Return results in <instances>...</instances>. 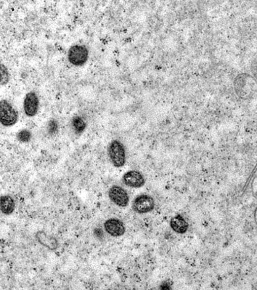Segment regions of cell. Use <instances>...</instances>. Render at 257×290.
<instances>
[{
  "label": "cell",
  "mask_w": 257,
  "mask_h": 290,
  "mask_svg": "<svg viewBox=\"0 0 257 290\" xmlns=\"http://www.w3.org/2000/svg\"><path fill=\"white\" fill-rule=\"evenodd\" d=\"M109 158L113 165L116 168L124 166L126 162L125 147L120 141L115 140L112 141L108 148Z\"/></svg>",
  "instance_id": "obj_1"
},
{
  "label": "cell",
  "mask_w": 257,
  "mask_h": 290,
  "mask_svg": "<svg viewBox=\"0 0 257 290\" xmlns=\"http://www.w3.org/2000/svg\"><path fill=\"white\" fill-rule=\"evenodd\" d=\"M19 115L8 101L0 100V123L5 127L13 126L18 121Z\"/></svg>",
  "instance_id": "obj_2"
},
{
  "label": "cell",
  "mask_w": 257,
  "mask_h": 290,
  "mask_svg": "<svg viewBox=\"0 0 257 290\" xmlns=\"http://www.w3.org/2000/svg\"><path fill=\"white\" fill-rule=\"evenodd\" d=\"M89 51L86 47L75 45L69 50L68 57L70 63L74 66H81L88 59Z\"/></svg>",
  "instance_id": "obj_3"
},
{
  "label": "cell",
  "mask_w": 257,
  "mask_h": 290,
  "mask_svg": "<svg viewBox=\"0 0 257 290\" xmlns=\"http://www.w3.org/2000/svg\"><path fill=\"white\" fill-rule=\"evenodd\" d=\"M154 206L155 202L153 197L146 194L138 195L132 203V209L138 214L149 213Z\"/></svg>",
  "instance_id": "obj_4"
},
{
  "label": "cell",
  "mask_w": 257,
  "mask_h": 290,
  "mask_svg": "<svg viewBox=\"0 0 257 290\" xmlns=\"http://www.w3.org/2000/svg\"><path fill=\"white\" fill-rule=\"evenodd\" d=\"M109 198L119 207H126L129 202V197L127 192L120 186H113L109 191Z\"/></svg>",
  "instance_id": "obj_5"
},
{
  "label": "cell",
  "mask_w": 257,
  "mask_h": 290,
  "mask_svg": "<svg viewBox=\"0 0 257 290\" xmlns=\"http://www.w3.org/2000/svg\"><path fill=\"white\" fill-rule=\"evenodd\" d=\"M39 107V100L37 94L34 92H30L26 95L23 101V109L26 115L28 117L36 116Z\"/></svg>",
  "instance_id": "obj_6"
},
{
  "label": "cell",
  "mask_w": 257,
  "mask_h": 290,
  "mask_svg": "<svg viewBox=\"0 0 257 290\" xmlns=\"http://www.w3.org/2000/svg\"><path fill=\"white\" fill-rule=\"evenodd\" d=\"M123 182L129 187L139 188L144 186L145 179L141 172L137 170H131L123 175Z\"/></svg>",
  "instance_id": "obj_7"
},
{
  "label": "cell",
  "mask_w": 257,
  "mask_h": 290,
  "mask_svg": "<svg viewBox=\"0 0 257 290\" xmlns=\"http://www.w3.org/2000/svg\"><path fill=\"white\" fill-rule=\"evenodd\" d=\"M106 231L113 237L122 236L126 232L125 226L119 219L111 218L104 224Z\"/></svg>",
  "instance_id": "obj_8"
},
{
  "label": "cell",
  "mask_w": 257,
  "mask_h": 290,
  "mask_svg": "<svg viewBox=\"0 0 257 290\" xmlns=\"http://www.w3.org/2000/svg\"><path fill=\"white\" fill-rule=\"evenodd\" d=\"M36 238L41 245L51 250H56L58 247V242L56 239L46 234L43 231L37 232Z\"/></svg>",
  "instance_id": "obj_9"
},
{
  "label": "cell",
  "mask_w": 257,
  "mask_h": 290,
  "mask_svg": "<svg viewBox=\"0 0 257 290\" xmlns=\"http://www.w3.org/2000/svg\"><path fill=\"white\" fill-rule=\"evenodd\" d=\"M15 208L13 198L9 195H3L0 197V211L5 215H11Z\"/></svg>",
  "instance_id": "obj_10"
},
{
  "label": "cell",
  "mask_w": 257,
  "mask_h": 290,
  "mask_svg": "<svg viewBox=\"0 0 257 290\" xmlns=\"http://www.w3.org/2000/svg\"><path fill=\"white\" fill-rule=\"evenodd\" d=\"M170 225L175 232L179 234L185 233L189 227L188 223L181 215H177L171 219Z\"/></svg>",
  "instance_id": "obj_11"
},
{
  "label": "cell",
  "mask_w": 257,
  "mask_h": 290,
  "mask_svg": "<svg viewBox=\"0 0 257 290\" xmlns=\"http://www.w3.org/2000/svg\"><path fill=\"white\" fill-rule=\"evenodd\" d=\"M72 123L73 128L77 134H81L86 128V123L82 117L79 116H74Z\"/></svg>",
  "instance_id": "obj_12"
},
{
  "label": "cell",
  "mask_w": 257,
  "mask_h": 290,
  "mask_svg": "<svg viewBox=\"0 0 257 290\" xmlns=\"http://www.w3.org/2000/svg\"><path fill=\"white\" fill-rule=\"evenodd\" d=\"M10 74L8 69L3 64H0V86H4L9 82Z\"/></svg>",
  "instance_id": "obj_13"
},
{
  "label": "cell",
  "mask_w": 257,
  "mask_h": 290,
  "mask_svg": "<svg viewBox=\"0 0 257 290\" xmlns=\"http://www.w3.org/2000/svg\"><path fill=\"white\" fill-rule=\"evenodd\" d=\"M17 138L20 143H28L32 138V133L28 129H23L17 133Z\"/></svg>",
  "instance_id": "obj_14"
},
{
  "label": "cell",
  "mask_w": 257,
  "mask_h": 290,
  "mask_svg": "<svg viewBox=\"0 0 257 290\" xmlns=\"http://www.w3.org/2000/svg\"><path fill=\"white\" fill-rule=\"evenodd\" d=\"M58 125L54 121L50 122L49 124V129L50 132H56V130H57Z\"/></svg>",
  "instance_id": "obj_15"
}]
</instances>
